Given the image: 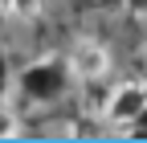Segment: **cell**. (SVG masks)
Segmentation results:
<instances>
[{"label":"cell","mask_w":147,"mask_h":143,"mask_svg":"<svg viewBox=\"0 0 147 143\" xmlns=\"http://www.w3.org/2000/svg\"><path fill=\"white\" fill-rule=\"evenodd\" d=\"M65 86H69V65L61 57H41V61H33L25 74H21V90L29 98H37V102L61 98Z\"/></svg>","instance_id":"cell-1"},{"label":"cell","mask_w":147,"mask_h":143,"mask_svg":"<svg viewBox=\"0 0 147 143\" xmlns=\"http://www.w3.org/2000/svg\"><path fill=\"white\" fill-rule=\"evenodd\" d=\"M65 65H69V78H78V82H102L110 74V53H106L102 41H90L86 37V41H78L69 49Z\"/></svg>","instance_id":"cell-2"},{"label":"cell","mask_w":147,"mask_h":143,"mask_svg":"<svg viewBox=\"0 0 147 143\" xmlns=\"http://www.w3.org/2000/svg\"><path fill=\"white\" fill-rule=\"evenodd\" d=\"M143 102H147V90H143V86L139 82H123V86H115V90L106 94L102 115H106V123H115V127H131L135 115L143 111Z\"/></svg>","instance_id":"cell-3"},{"label":"cell","mask_w":147,"mask_h":143,"mask_svg":"<svg viewBox=\"0 0 147 143\" xmlns=\"http://www.w3.org/2000/svg\"><path fill=\"white\" fill-rule=\"evenodd\" d=\"M21 135V115L8 98H0V139H16Z\"/></svg>","instance_id":"cell-4"},{"label":"cell","mask_w":147,"mask_h":143,"mask_svg":"<svg viewBox=\"0 0 147 143\" xmlns=\"http://www.w3.org/2000/svg\"><path fill=\"white\" fill-rule=\"evenodd\" d=\"M16 21H37V16H41V8H45V0H8L4 4Z\"/></svg>","instance_id":"cell-5"},{"label":"cell","mask_w":147,"mask_h":143,"mask_svg":"<svg viewBox=\"0 0 147 143\" xmlns=\"http://www.w3.org/2000/svg\"><path fill=\"white\" fill-rule=\"evenodd\" d=\"M131 127H135V131H143V135H147V102H143V111H139V115H135V123H131Z\"/></svg>","instance_id":"cell-6"},{"label":"cell","mask_w":147,"mask_h":143,"mask_svg":"<svg viewBox=\"0 0 147 143\" xmlns=\"http://www.w3.org/2000/svg\"><path fill=\"white\" fill-rule=\"evenodd\" d=\"M127 4H131L135 12H147V0H127Z\"/></svg>","instance_id":"cell-7"},{"label":"cell","mask_w":147,"mask_h":143,"mask_svg":"<svg viewBox=\"0 0 147 143\" xmlns=\"http://www.w3.org/2000/svg\"><path fill=\"white\" fill-rule=\"evenodd\" d=\"M4 4H8V0H0V8H4Z\"/></svg>","instance_id":"cell-8"}]
</instances>
